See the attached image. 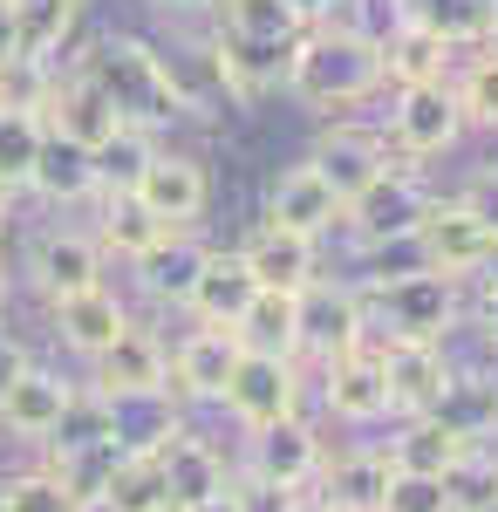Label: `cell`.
Here are the masks:
<instances>
[{
  "label": "cell",
  "instance_id": "6da1fadb",
  "mask_svg": "<svg viewBox=\"0 0 498 512\" xmlns=\"http://www.w3.org/2000/svg\"><path fill=\"white\" fill-rule=\"evenodd\" d=\"M383 89V48L369 28L355 21H321V28H301L294 41V62H287V96L314 110V117H335V110H355L362 96Z\"/></svg>",
  "mask_w": 498,
  "mask_h": 512
},
{
  "label": "cell",
  "instance_id": "7a4b0ae2",
  "mask_svg": "<svg viewBox=\"0 0 498 512\" xmlns=\"http://www.w3.org/2000/svg\"><path fill=\"white\" fill-rule=\"evenodd\" d=\"M76 69L103 96L116 103V117L130 123V130H171L178 123V96H171V82L157 69V41L144 35H103L89 55H76Z\"/></svg>",
  "mask_w": 498,
  "mask_h": 512
},
{
  "label": "cell",
  "instance_id": "3957f363",
  "mask_svg": "<svg viewBox=\"0 0 498 512\" xmlns=\"http://www.w3.org/2000/svg\"><path fill=\"white\" fill-rule=\"evenodd\" d=\"M362 308H369V335H389V342H444L464 321L458 280H444V274H410V280H389V287H362Z\"/></svg>",
  "mask_w": 498,
  "mask_h": 512
},
{
  "label": "cell",
  "instance_id": "277c9868",
  "mask_svg": "<svg viewBox=\"0 0 498 512\" xmlns=\"http://www.w3.org/2000/svg\"><path fill=\"white\" fill-rule=\"evenodd\" d=\"M219 410H226L239 431H267L280 417H301V362L294 355L239 349L226 390H219Z\"/></svg>",
  "mask_w": 498,
  "mask_h": 512
},
{
  "label": "cell",
  "instance_id": "5b68a950",
  "mask_svg": "<svg viewBox=\"0 0 498 512\" xmlns=\"http://www.w3.org/2000/svg\"><path fill=\"white\" fill-rule=\"evenodd\" d=\"M464 137V110H458V89L451 76L444 82H410V89H396V103H389V158L403 164H423V158H444L451 144Z\"/></svg>",
  "mask_w": 498,
  "mask_h": 512
},
{
  "label": "cell",
  "instance_id": "8992f818",
  "mask_svg": "<svg viewBox=\"0 0 498 512\" xmlns=\"http://www.w3.org/2000/svg\"><path fill=\"white\" fill-rule=\"evenodd\" d=\"M430 205L437 198L423 192V178L410 164H389L383 178L369 185V192H355L342 205V226L355 233V246H383V239H410L430 219Z\"/></svg>",
  "mask_w": 498,
  "mask_h": 512
},
{
  "label": "cell",
  "instance_id": "52a82bcc",
  "mask_svg": "<svg viewBox=\"0 0 498 512\" xmlns=\"http://www.w3.org/2000/svg\"><path fill=\"white\" fill-rule=\"evenodd\" d=\"M294 308H301V355H314V362H335V355L369 342L362 287H348V280H307Z\"/></svg>",
  "mask_w": 498,
  "mask_h": 512
},
{
  "label": "cell",
  "instance_id": "ba28073f",
  "mask_svg": "<svg viewBox=\"0 0 498 512\" xmlns=\"http://www.w3.org/2000/svg\"><path fill=\"white\" fill-rule=\"evenodd\" d=\"M328 465V451H321V437L307 417H280L267 431H246V478H260V485H280V492H307L314 478Z\"/></svg>",
  "mask_w": 498,
  "mask_h": 512
},
{
  "label": "cell",
  "instance_id": "9c48e42d",
  "mask_svg": "<svg viewBox=\"0 0 498 512\" xmlns=\"http://www.w3.org/2000/svg\"><path fill=\"white\" fill-rule=\"evenodd\" d=\"M103 246L96 233H76V226H48V233L28 246V280H35V294L55 308V301H69L82 287H103Z\"/></svg>",
  "mask_w": 498,
  "mask_h": 512
},
{
  "label": "cell",
  "instance_id": "30bf717a",
  "mask_svg": "<svg viewBox=\"0 0 498 512\" xmlns=\"http://www.w3.org/2000/svg\"><path fill=\"white\" fill-rule=\"evenodd\" d=\"M307 164L328 178V192L342 198H355V192H369L376 178H383L389 164V144H383V130H362V123H328L321 137H314V151H307Z\"/></svg>",
  "mask_w": 498,
  "mask_h": 512
},
{
  "label": "cell",
  "instance_id": "8fae6325",
  "mask_svg": "<svg viewBox=\"0 0 498 512\" xmlns=\"http://www.w3.org/2000/svg\"><path fill=\"white\" fill-rule=\"evenodd\" d=\"M130 198L164 226H198V212L212 205V178H205V164L192 151H157L144 164V178L130 185Z\"/></svg>",
  "mask_w": 498,
  "mask_h": 512
},
{
  "label": "cell",
  "instance_id": "7c38bea8",
  "mask_svg": "<svg viewBox=\"0 0 498 512\" xmlns=\"http://www.w3.org/2000/svg\"><path fill=\"white\" fill-rule=\"evenodd\" d=\"M376 355H383V383H389V410L396 417H423L444 383H451V355L444 342H389V335H369Z\"/></svg>",
  "mask_w": 498,
  "mask_h": 512
},
{
  "label": "cell",
  "instance_id": "4fadbf2b",
  "mask_svg": "<svg viewBox=\"0 0 498 512\" xmlns=\"http://www.w3.org/2000/svg\"><path fill=\"white\" fill-rule=\"evenodd\" d=\"M301 41V35H294ZM294 41L273 35H212V55H219V76H226L232 103H260L273 89H287V62H294Z\"/></svg>",
  "mask_w": 498,
  "mask_h": 512
},
{
  "label": "cell",
  "instance_id": "5bb4252c",
  "mask_svg": "<svg viewBox=\"0 0 498 512\" xmlns=\"http://www.w3.org/2000/svg\"><path fill=\"white\" fill-rule=\"evenodd\" d=\"M321 403L342 417V424H383L389 417V383H383V355L376 342L321 362Z\"/></svg>",
  "mask_w": 498,
  "mask_h": 512
},
{
  "label": "cell",
  "instance_id": "9a60e30c",
  "mask_svg": "<svg viewBox=\"0 0 498 512\" xmlns=\"http://www.w3.org/2000/svg\"><path fill=\"white\" fill-rule=\"evenodd\" d=\"M239 349H246V342H239L232 328H205V321H192V335L171 349V396H178V403H219Z\"/></svg>",
  "mask_w": 498,
  "mask_h": 512
},
{
  "label": "cell",
  "instance_id": "2e32d148",
  "mask_svg": "<svg viewBox=\"0 0 498 512\" xmlns=\"http://www.w3.org/2000/svg\"><path fill=\"white\" fill-rule=\"evenodd\" d=\"M89 390L96 396H123V390H171V349L151 328H123L110 349L89 362Z\"/></svg>",
  "mask_w": 498,
  "mask_h": 512
},
{
  "label": "cell",
  "instance_id": "e0dca14e",
  "mask_svg": "<svg viewBox=\"0 0 498 512\" xmlns=\"http://www.w3.org/2000/svg\"><path fill=\"white\" fill-rule=\"evenodd\" d=\"M417 246H423V260H430V274L471 280L478 260H485V246H492V233L478 226V212H464L458 198H437L430 219L417 226Z\"/></svg>",
  "mask_w": 498,
  "mask_h": 512
},
{
  "label": "cell",
  "instance_id": "ac0fdd59",
  "mask_svg": "<svg viewBox=\"0 0 498 512\" xmlns=\"http://www.w3.org/2000/svg\"><path fill=\"white\" fill-rule=\"evenodd\" d=\"M239 260L253 267V280H260V287H280V294H301L307 280H321V239L287 233V226H273V219H260V226L246 233V246H239Z\"/></svg>",
  "mask_w": 498,
  "mask_h": 512
},
{
  "label": "cell",
  "instance_id": "d6986e66",
  "mask_svg": "<svg viewBox=\"0 0 498 512\" xmlns=\"http://www.w3.org/2000/svg\"><path fill=\"white\" fill-rule=\"evenodd\" d=\"M267 219H273V226H287V233L321 239V233L342 226V198L328 192V178L301 158V164H287V171L267 185Z\"/></svg>",
  "mask_w": 498,
  "mask_h": 512
},
{
  "label": "cell",
  "instance_id": "ffe728a7",
  "mask_svg": "<svg viewBox=\"0 0 498 512\" xmlns=\"http://www.w3.org/2000/svg\"><path fill=\"white\" fill-rule=\"evenodd\" d=\"M41 123L55 130V137H69V144H82V151H96V144H110L116 130H123V117H116V103L96 89V82L82 76V69H62V82H55V96H48V110H41Z\"/></svg>",
  "mask_w": 498,
  "mask_h": 512
},
{
  "label": "cell",
  "instance_id": "44dd1931",
  "mask_svg": "<svg viewBox=\"0 0 498 512\" xmlns=\"http://www.w3.org/2000/svg\"><path fill=\"white\" fill-rule=\"evenodd\" d=\"M157 472H164V492H171V512H185L198 506V499H219L232 485V465H226V451L212 444V437H192V431H178L164 451H157Z\"/></svg>",
  "mask_w": 498,
  "mask_h": 512
},
{
  "label": "cell",
  "instance_id": "7402d4cb",
  "mask_svg": "<svg viewBox=\"0 0 498 512\" xmlns=\"http://www.w3.org/2000/svg\"><path fill=\"white\" fill-rule=\"evenodd\" d=\"M253 294H260V280H253V267L239 260V246L232 253H205V267H198L192 280V301H185V315L205 321V328H239V315L253 308Z\"/></svg>",
  "mask_w": 498,
  "mask_h": 512
},
{
  "label": "cell",
  "instance_id": "603a6c76",
  "mask_svg": "<svg viewBox=\"0 0 498 512\" xmlns=\"http://www.w3.org/2000/svg\"><path fill=\"white\" fill-rule=\"evenodd\" d=\"M103 403H110V437L130 458H157L185 431V410H178L171 390H123V396H103Z\"/></svg>",
  "mask_w": 498,
  "mask_h": 512
},
{
  "label": "cell",
  "instance_id": "cb8c5ba5",
  "mask_svg": "<svg viewBox=\"0 0 498 512\" xmlns=\"http://www.w3.org/2000/svg\"><path fill=\"white\" fill-rule=\"evenodd\" d=\"M69 396H76V383H62L55 369L28 362V369L7 383V396H0V424L14 437H28V444H48V431H55L62 410H69Z\"/></svg>",
  "mask_w": 498,
  "mask_h": 512
},
{
  "label": "cell",
  "instance_id": "d4e9b609",
  "mask_svg": "<svg viewBox=\"0 0 498 512\" xmlns=\"http://www.w3.org/2000/svg\"><path fill=\"white\" fill-rule=\"evenodd\" d=\"M157 69H164L171 96H178V117H212L219 103H232L212 41H157Z\"/></svg>",
  "mask_w": 498,
  "mask_h": 512
},
{
  "label": "cell",
  "instance_id": "484cf974",
  "mask_svg": "<svg viewBox=\"0 0 498 512\" xmlns=\"http://www.w3.org/2000/svg\"><path fill=\"white\" fill-rule=\"evenodd\" d=\"M48 315H55L62 349H76L82 362H96V355L130 328V308H123V294H110V287H82V294H69V301H55Z\"/></svg>",
  "mask_w": 498,
  "mask_h": 512
},
{
  "label": "cell",
  "instance_id": "4316f807",
  "mask_svg": "<svg viewBox=\"0 0 498 512\" xmlns=\"http://www.w3.org/2000/svg\"><path fill=\"white\" fill-rule=\"evenodd\" d=\"M205 253H212V246H205L192 226H171V233L157 239L144 260H130V267H137V280H144V294H151L157 308H185L198 267H205Z\"/></svg>",
  "mask_w": 498,
  "mask_h": 512
},
{
  "label": "cell",
  "instance_id": "83f0119b",
  "mask_svg": "<svg viewBox=\"0 0 498 512\" xmlns=\"http://www.w3.org/2000/svg\"><path fill=\"white\" fill-rule=\"evenodd\" d=\"M376 48H383V89L396 82V89H410V82H444L451 76V48L430 35L423 21H396V28H383L376 35Z\"/></svg>",
  "mask_w": 498,
  "mask_h": 512
},
{
  "label": "cell",
  "instance_id": "f1b7e54d",
  "mask_svg": "<svg viewBox=\"0 0 498 512\" xmlns=\"http://www.w3.org/2000/svg\"><path fill=\"white\" fill-rule=\"evenodd\" d=\"M314 485H321L314 499H321L328 512H383L389 458L383 451H348V458H335V465H321Z\"/></svg>",
  "mask_w": 498,
  "mask_h": 512
},
{
  "label": "cell",
  "instance_id": "f546056e",
  "mask_svg": "<svg viewBox=\"0 0 498 512\" xmlns=\"http://www.w3.org/2000/svg\"><path fill=\"white\" fill-rule=\"evenodd\" d=\"M430 417L444 431H458L464 444H485V437H498V383L478 376V369H451V383L430 403Z\"/></svg>",
  "mask_w": 498,
  "mask_h": 512
},
{
  "label": "cell",
  "instance_id": "4dcf8cb0",
  "mask_svg": "<svg viewBox=\"0 0 498 512\" xmlns=\"http://www.w3.org/2000/svg\"><path fill=\"white\" fill-rule=\"evenodd\" d=\"M28 192L48 198V205H82V198H96V158H89L82 144H69V137L48 130L35 171H28Z\"/></svg>",
  "mask_w": 498,
  "mask_h": 512
},
{
  "label": "cell",
  "instance_id": "1f68e13d",
  "mask_svg": "<svg viewBox=\"0 0 498 512\" xmlns=\"http://www.w3.org/2000/svg\"><path fill=\"white\" fill-rule=\"evenodd\" d=\"M7 7H14V55H35V62H55L82 28V0H7Z\"/></svg>",
  "mask_w": 498,
  "mask_h": 512
},
{
  "label": "cell",
  "instance_id": "d6a6232c",
  "mask_svg": "<svg viewBox=\"0 0 498 512\" xmlns=\"http://www.w3.org/2000/svg\"><path fill=\"white\" fill-rule=\"evenodd\" d=\"M464 451H471V444H464L458 431H444V424H437V417H430V410H423V417H403V431L389 437V465H396V472H423V478H444L451 472V465H458Z\"/></svg>",
  "mask_w": 498,
  "mask_h": 512
},
{
  "label": "cell",
  "instance_id": "836d02e7",
  "mask_svg": "<svg viewBox=\"0 0 498 512\" xmlns=\"http://www.w3.org/2000/svg\"><path fill=\"white\" fill-rule=\"evenodd\" d=\"M232 335H239L246 349H260V355H301V308H294V294L260 287V294H253V308L239 315Z\"/></svg>",
  "mask_w": 498,
  "mask_h": 512
},
{
  "label": "cell",
  "instance_id": "e575fe53",
  "mask_svg": "<svg viewBox=\"0 0 498 512\" xmlns=\"http://www.w3.org/2000/svg\"><path fill=\"white\" fill-rule=\"evenodd\" d=\"M410 21H423L451 55L492 41V0H410Z\"/></svg>",
  "mask_w": 498,
  "mask_h": 512
},
{
  "label": "cell",
  "instance_id": "d590c367",
  "mask_svg": "<svg viewBox=\"0 0 498 512\" xmlns=\"http://www.w3.org/2000/svg\"><path fill=\"white\" fill-rule=\"evenodd\" d=\"M164 233H171V226H164V219H151V212H144L130 192H123V198H103V219H96V246H103V253H116V260H144Z\"/></svg>",
  "mask_w": 498,
  "mask_h": 512
},
{
  "label": "cell",
  "instance_id": "8d00e7d4",
  "mask_svg": "<svg viewBox=\"0 0 498 512\" xmlns=\"http://www.w3.org/2000/svg\"><path fill=\"white\" fill-rule=\"evenodd\" d=\"M89 158H96V198H123L137 178H144V164L157 158V137H151V130H130V123H123L110 144H96Z\"/></svg>",
  "mask_w": 498,
  "mask_h": 512
},
{
  "label": "cell",
  "instance_id": "74e56055",
  "mask_svg": "<svg viewBox=\"0 0 498 512\" xmlns=\"http://www.w3.org/2000/svg\"><path fill=\"white\" fill-rule=\"evenodd\" d=\"M41 137H48V123L35 110H0V192H28V171L41 158Z\"/></svg>",
  "mask_w": 498,
  "mask_h": 512
},
{
  "label": "cell",
  "instance_id": "f35d334b",
  "mask_svg": "<svg viewBox=\"0 0 498 512\" xmlns=\"http://www.w3.org/2000/svg\"><path fill=\"white\" fill-rule=\"evenodd\" d=\"M451 89H458L464 130H498V48H492V41H485L458 76H451Z\"/></svg>",
  "mask_w": 498,
  "mask_h": 512
},
{
  "label": "cell",
  "instance_id": "ab89813d",
  "mask_svg": "<svg viewBox=\"0 0 498 512\" xmlns=\"http://www.w3.org/2000/svg\"><path fill=\"white\" fill-rule=\"evenodd\" d=\"M103 499H110L116 512H171V492H164V472H157V458H130V451H123V465L110 472Z\"/></svg>",
  "mask_w": 498,
  "mask_h": 512
},
{
  "label": "cell",
  "instance_id": "60d3db41",
  "mask_svg": "<svg viewBox=\"0 0 498 512\" xmlns=\"http://www.w3.org/2000/svg\"><path fill=\"white\" fill-rule=\"evenodd\" d=\"M62 69L55 62H35V55H0V110H48Z\"/></svg>",
  "mask_w": 498,
  "mask_h": 512
},
{
  "label": "cell",
  "instance_id": "b9f144b4",
  "mask_svg": "<svg viewBox=\"0 0 498 512\" xmlns=\"http://www.w3.org/2000/svg\"><path fill=\"white\" fill-rule=\"evenodd\" d=\"M212 14H219L226 35H273V41L301 35V21H294L287 0H212Z\"/></svg>",
  "mask_w": 498,
  "mask_h": 512
},
{
  "label": "cell",
  "instance_id": "7bdbcfd3",
  "mask_svg": "<svg viewBox=\"0 0 498 512\" xmlns=\"http://www.w3.org/2000/svg\"><path fill=\"white\" fill-rule=\"evenodd\" d=\"M0 512H76V499L62 492V478L48 472H7L0 478Z\"/></svg>",
  "mask_w": 498,
  "mask_h": 512
},
{
  "label": "cell",
  "instance_id": "ee69618b",
  "mask_svg": "<svg viewBox=\"0 0 498 512\" xmlns=\"http://www.w3.org/2000/svg\"><path fill=\"white\" fill-rule=\"evenodd\" d=\"M410 274H430L417 233L410 239H383V246H362V280H355V287H389V280H410Z\"/></svg>",
  "mask_w": 498,
  "mask_h": 512
},
{
  "label": "cell",
  "instance_id": "f6af8a7d",
  "mask_svg": "<svg viewBox=\"0 0 498 512\" xmlns=\"http://www.w3.org/2000/svg\"><path fill=\"white\" fill-rule=\"evenodd\" d=\"M383 512H451V485H444V478L396 472V465H389V492H383Z\"/></svg>",
  "mask_w": 498,
  "mask_h": 512
},
{
  "label": "cell",
  "instance_id": "bcb514c9",
  "mask_svg": "<svg viewBox=\"0 0 498 512\" xmlns=\"http://www.w3.org/2000/svg\"><path fill=\"white\" fill-rule=\"evenodd\" d=\"M458 205H464V212H478V226H485V233H498V164H492V171H478V178L464 185Z\"/></svg>",
  "mask_w": 498,
  "mask_h": 512
},
{
  "label": "cell",
  "instance_id": "7dc6e473",
  "mask_svg": "<svg viewBox=\"0 0 498 512\" xmlns=\"http://www.w3.org/2000/svg\"><path fill=\"white\" fill-rule=\"evenodd\" d=\"M28 362H35V355H28L21 342H14V335H7V328H0V396H7V383H14Z\"/></svg>",
  "mask_w": 498,
  "mask_h": 512
},
{
  "label": "cell",
  "instance_id": "c3c4849f",
  "mask_svg": "<svg viewBox=\"0 0 498 512\" xmlns=\"http://www.w3.org/2000/svg\"><path fill=\"white\" fill-rule=\"evenodd\" d=\"M287 7H294V21H301V28H321V21H335V14H342L348 0H287Z\"/></svg>",
  "mask_w": 498,
  "mask_h": 512
},
{
  "label": "cell",
  "instance_id": "681fc988",
  "mask_svg": "<svg viewBox=\"0 0 498 512\" xmlns=\"http://www.w3.org/2000/svg\"><path fill=\"white\" fill-rule=\"evenodd\" d=\"M471 315H478V335L498 349V287H478V308Z\"/></svg>",
  "mask_w": 498,
  "mask_h": 512
},
{
  "label": "cell",
  "instance_id": "f907efd6",
  "mask_svg": "<svg viewBox=\"0 0 498 512\" xmlns=\"http://www.w3.org/2000/svg\"><path fill=\"white\" fill-rule=\"evenodd\" d=\"M478 287H498V233H492V246H485V260H478Z\"/></svg>",
  "mask_w": 498,
  "mask_h": 512
},
{
  "label": "cell",
  "instance_id": "816d5d0a",
  "mask_svg": "<svg viewBox=\"0 0 498 512\" xmlns=\"http://www.w3.org/2000/svg\"><path fill=\"white\" fill-rule=\"evenodd\" d=\"M185 512H246V506H239V492H232V485H226L219 499H198V506H185Z\"/></svg>",
  "mask_w": 498,
  "mask_h": 512
},
{
  "label": "cell",
  "instance_id": "f5cc1de1",
  "mask_svg": "<svg viewBox=\"0 0 498 512\" xmlns=\"http://www.w3.org/2000/svg\"><path fill=\"white\" fill-rule=\"evenodd\" d=\"M151 7H164V14H212V0H151Z\"/></svg>",
  "mask_w": 498,
  "mask_h": 512
},
{
  "label": "cell",
  "instance_id": "db71d44e",
  "mask_svg": "<svg viewBox=\"0 0 498 512\" xmlns=\"http://www.w3.org/2000/svg\"><path fill=\"white\" fill-rule=\"evenodd\" d=\"M0 55H14V7L0 0Z\"/></svg>",
  "mask_w": 498,
  "mask_h": 512
},
{
  "label": "cell",
  "instance_id": "11a10c76",
  "mask_svg": "<svg viewBox=\"0 0 498 512\" xmlns=\"http://www.w3.org/2000/svg\"><path fill=\"white\" fill-rule=\"evenodd\" d=\"M7 294H14V274L0 267V315H7Z\"/></svg>",
  "mask_w": 498,
  "mask_h": 512
},
{
  "label": "cell",
  "instance_id": "9f6ffc18",
  "mask_svg": "<svg viewBox=\"0 0 498 512\" xmlns=\"http://www.w3.org/2000/svg\"><path fill=\"white\" fill-rule=\"evenodd\" d=\"M76 512H116V506H110V499H82Z\"/></svg>",
  "mask_w": 498,
  "mask_h": 512
},
{
  "label": "cell",
  "instance_id": "6f0895ef",
  "mask_svg": "<svg viewBox=\"0 0 498 512\" xmlns=\"http://www.w3.org/2000/svg\"><path fill=\"white\" fill-rule=\"evenodd\" d=\"M7 219H14V198L0 192V233H7Z\"/></svg>",
  "mask_w": 498,
  "mask_h": 512
},
{
  "label": "cell",
  "instance_id": "680465c9",
  "mask_svg": "<svg viewBox=\"0 0 498 512\" xmlns=\"http://www.w3.org/2000/svg\"><path fill=\"white\" fill-rule=\"evenodd\" d=\"M492 48H498V0H492Z\"/></svg>",
  "mask_w": 498,
  "mask_h": 512
},
{
  "label": "cell",
  "instance_id": "91938a15",
  "mask_svg": "<svg viewBox=\"0 0 498 512\" xmlns=\"http://www.w3.org/2000/svg\"><path fill=\"white\" fill-rule=\"evenodd\" d=\"M478 512H498V499H492V506H478Z\"/></svg>",
  "mask_w": 498,
  "mask_h": 512
},
{
  "label": "cell",
  "instance_id": "94428289",
  "mask_svg": "<svg viewBox=\"0 0 498 512\" xmlns=\"http://www.w3.org/2000/svg\"><path fill=\"white\" fill-rule=\"evenodd\" d=\"M403 7H410V0H403Z\"/></svg>",
  "mask_w": 498,
  "mask_h": 512
}]
</instances>
